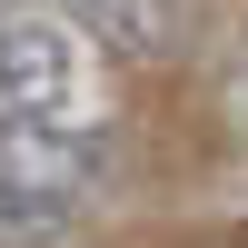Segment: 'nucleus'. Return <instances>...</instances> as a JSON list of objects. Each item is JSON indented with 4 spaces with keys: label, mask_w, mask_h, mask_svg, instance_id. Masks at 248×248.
Wrapping results in <instances>:
<instances>
[{
    "label": "nucleus",
    "mask_w": 248,
    "mask_h": 248,
    "mask_svg": "<svg viewBox=\"0 0 248 248\" xmlns=\"http://www.w3.org/2000/svg\"><path fill=\"white\" fill-rule=\"evenodd\" d=\"M109 169H119V149L90 119H0V199H30V209L79 229V209L109 189Z\"/></svg>",
    "instance_id": "obj_1"
},
{
    "label": "nucleus",
    "mask_w": 248,
    "mask_h": 248,
    "mask_svg": "<svg viewBox=\"0 0 248 248\" xmlns=\"http://www.w3.org/2000/svg\"><path fill=\"white\" fill-rule=\"evenodd\" d=\"M79 20L0 10V119H79Z\"/></svg>",
    "instance_id": "obj_2"
},
{
    "label": "nucleus",
    "mask_w": 248,
    "mask_h": 248,
    "mask_svg": "<svg viewBox=\"0 0 248 248\" xmlns=\"http://www.w3.org/2000/svg\"><path fill=\"white\" fill-rule=\"evenodd\" d=\"M70 20L119 70H169L189 50V0H70Z\"/></svg>",
    "instance_id": "obj_3"
},
{
    "label": "nucleus",
    "mask_w": 248,
    "mask_h": 248,
    "mask_svg": "<svg viewBox=\"0 0 248 248\" xmlns=\"http://www.w3.org/2000/svg\"><path fill=\"white\" fill-rule=\"evenodd\" d=\"M0 10H50V0H0ZM60 10H70V0H60Z\"/></svg>",
    "instance_id": "obj_4"
}]
</instances>
